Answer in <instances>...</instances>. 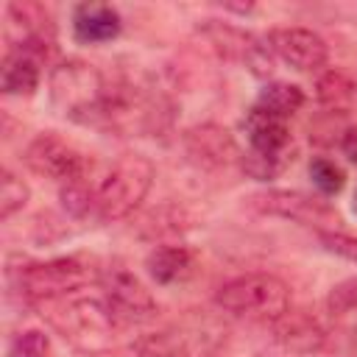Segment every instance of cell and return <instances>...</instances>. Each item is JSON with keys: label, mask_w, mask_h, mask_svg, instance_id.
I'll list each match as a JSON object with an SVG mask.
<instances>
[{"label": "cell", "mask_w": 357, "mask_h": 357, "mask_svg": "<svg viewBox=\"0 0 357 357\" xmlns=\"http://www.w3.org/2000/svg\"><path fill=\"white\" fill-rule=\"evenodd\" d=\"M50 103L59 114L81 126H103L109 78L84 59H67L47 75Z\"/></svg>", "instance_id": "6da1fadb"}, {"label": "cell", "mask_w": 357, "mask_h": 357, "mask_svg": "<svg viewBox=\"0 0 357 357\" xmlns=\"http://www.w3.org/2000/svg\"><path fill=\"white\" fill-rule=\"evenodd\" d=\"M36 307L42 310V318L73 346L84 351H103L112 346V332L117 321L103 298L70 293L50 301H39Z\"/></svg>", "instance_id": "7a4b0ae2"}, {"label": "cell", "mask_w": 357, "mask_h": 357, "mask_svg": "<svg viewBox=\"0 0 357 357\" xmlns=\"http://www.w3.org/2000/svg\"><path fill=\"white\" fill-rule=\"evenodd\" d=\"M153 184V165L142 153H123L95 187V218L103 223L128 218Z\"/></svg>", "instance_id": "3957f363"}, {"label": "cell", "mask_w": 357, "mask_h": 357, "mask_svg": "<svg viewBox=\"0 0 357 357\" xmlns=\"http://www.w3.org/2000/svg\"><path fill=\"white\" fill-rule=\"evenodd\" d=\"M215 304L231 315L273 324L290 310V287L276 273L254 271L220 284V290L215 293Z\"/></svg>", "instance_id": "277c9868"}, {"label": "cell", "mask_w": 357, "mask_h": 357, "mask_svg": "<svg viewBox=\"0 0 357 357\" xmlns=\"http://www.w3.org/2000/svg\"><path fill=\"white\" fill-rule=\"evenodd\" d=\"M89 279V268L78 257H59L47 262H28L17 271V287L33 304L70 296L81 290Z\"/></svg>", "instance_id": "5b68a950"}, {"label": "cell", "mask_w": 357, "mask_h": 357, "mask_svg": "<svg viewBox=\"0 0 357 357\" xmlns=\"http://www.w3.org/2000/svg\"><path fill=\"white\" fill-rule=\"evenodd\" d=\"M22 162L39 178H50V181H59V184H67V181H75V178H86V170H89L86 153H81L70 139H64L56 131L36 134L25 145Z\"/></svg>", "instance_id": "8992f818"}, {"label": "cell", "mask_w": 357, "mask_h": 357, "mask_svg": "<svg viewBox=\"0 0 357 357\" xmlns=\"http://www.w3.org/2000/svg\"><path fill=\"white\" fill-rule=\"evenodd\" d=\"M201 33L206 36V42L212 45V50H215L220 59L245 64L257 78H268V75L273 73L276 56L271 53L268 42L257 39V36L248 33L245 28L231 25V22H220V20H206V22L201 25Z\"/></svg>", "instance_id": "52a82bcc"}, {"label": "cell", "mask_w": 357, "mask_h": 357, "mask_svg": "<svg viewBox=\"0 0 357 357\" xmlns=\"http://www.w3.org/2000/svg\"><path fill=\"white\" fill-rule=\"evenodd\" d=\"M248 206L262 215H276V218H287L304 226H315L318 231H329L340 220L337 212L326 201L298 192V190H262L248 198Z\"/></svg>", "instance_id": "ba28073f"}, {"label": "cell", "mask_w": 357, "mask_h": 357, "mask_svg": "<svg viewBox=\"0 0 357 357\" xmlns=\"http://www.w3.org/2000/svg\"><path fill=\"white\" fill-rule=\"evenodd\" d=\"M103 301L112 310L117 324H145L156 315L159 304L153 293L126 268H112L100 279Z\"/></svg>", "instance_id": "9c48e42d"}, {"label": "cell", "mask_w": 357, "mask_h": 357, "mask_svg": "<svg viewBox=\"0 0 357 357\" xmlns=\"http://www.w3.org/2000/svg\"><path fill=\"white\" fill-rule=\"evenodd\" d=\"M265 42L279 61H284L298 73H315L329 61V45L310 28H298V25L273 28L268 31Z\"/></svg>", "instance_id": "30bf717a"}, {"label": "cell", "mask_w": 357, "mask_h": 357, "mask_svg": "<svg viewBox=\"0 0 357 357\" xmlns=\"http://www.w3.org/2000/svg\"><path fill=\"white\" fill-rule=\"evenodd\" d=\"M181 142H184L190 162H195L204 170H220V167H231L243 162V151L237 139L223 126H215V123L187 128Z\"/></svg>", "instance_id": "8fae6325"}, {"label": "cell", "mask_w": 357, "mask_h": 357, "mask_svg": "<svg viewBox=\"0 0 357 357\" xmlns=\"http://www.w3.org/2000/svg\"><path fill=\"white\" fill-rule=\"evenodd\" d=\"M123 31V17L109 3H78L73 8V36L81 45H100L112 42Z\"/></svg>", "instance_id": "7c38bea8"}, {"label": "cell", "mask_w": 357, "mask_h": 357, "mask_svg": "<svg viewBox=\"0 0 357 357\" xmlns=\"http://www.w3.org/2000/svg\"><path fill=\"white\" fill-rule=\"evenodd\" d=\"M243 131H245V139L251 145L254 153H265V156H282V153H290V128H287V120L259 109V106H251L245 120H243Z\"/></svg>", "instance_id": "4fadbf2b"}, {"label": "cell", "mask_w": 357, "mask_h": 357, "mask_svg": "<svg viewBox=\"0 0 357 357\" xmlns=\"http://www.w3.org/2000/svg\"><path fill=\"white\" fill-rule=\"evenodd\" d=\"M42 56L22 50V47H6L3 64H0V89L6 95L31 98L39 89L42 81Z\"/></svg>", "instance_id": "5bb4252c"}, {"label": "cell", "mask_w": 357, "mask_h": 357, "mask_svg": "<svg viewBox=\"0 0 357 357\" xmlns=\"http://www.w3.org/2000/svg\"><path fill=\"white\" fill-rule=\"evenodd\" d=\"M273 337L293 354H315L326 340L321 324L312 315L296 310H287L282 318L273 321Z\"/></svg>", "instance_id": "9a60e30c"}, {"label": "cell", "mask_w": 357, "mask_h": 357, "mask_svg": "<svg viewBox=\"0 0 357 357\" xmlns=\"http://www.w3.org/2000/svg\"><path fill=\"white\" fill-rule=\"evenodd\" d=\"M145 271L156 284H176L192 276L195 257L187 245H156L145 257Z\"/></svg>", "instance_id": "2e32d148"}, {"label": "cell", "mask_w": 357, "mask_h": 357, "mask_svg": "<svg viewBox=\"0 0 357 357\" xmlns=\"http://www.w3.org/2000/svg\"><path fill=\"white\" fill-rule=\"evenodd\" d=\"M315 98L337 114L354 112L357 109V78L346 70H326L315 81Z\"/></svg>", "instance_id": "e0dca14e"}, {"label": "cell", "mask_w": 357, "mask_h": 357, "mask_svg": "<svg viewBox=\"0 0 357 357\" xmlns=\"http://www.w3.org/2000/svg\"><path fill=\"white\" fill-rule=\"evenodd\" d=\"M304 100L307 98H304V89L298 84H290V81H268L259 89L254 106H259V109H265V112L287 120V117H293L304 106Z\"/></svg>", "instance_id": "ac0fdd59"}, {"label": "cell", "mask_w": 357, "mask_h": 357, "mask_svg": "<svg viewBox=\"0 0 357 357\" xmlns=\"http://www.w3.org/2000/svg\"><path fill=\"white\" fill-rule=\"evenodd\" d=\"M59 201L64 206V212L70 218H89L95 215V187L86 184L84 178H75V181H67L61 184L59 190Z\"/></svg>", "instance_id": "d6986e66"}, {"label": "cell", "mask_w": 357, "mask_h": 357, "mask_svg": "<svg viewBox=\"0 0 357 357\" xmlns=\"http://www.w3.org/2000/svg\"><path fill=\"white\" fill-rule=\"evenodd\" d=\"M310 181L315 184V190L321 195H337L346 184V173L337 162H332L326 156H312L310 159Z\"/></svg>", "instance_id": "ffe728a7"}, {"label": "cell", "mask_w": 357, "mask_h": 357, "mask_svg": "<svg viewBox=\"0 0 357 357\" xmlns=\"http://www.w3.org/2000/svg\"><path fill=\"white\" fill-rule=\"evenodd\" d=\"M28 195H31L28 184L14 170L3 167V173H0V218L8 220L14 212H20L28 204Z\"/></svg>", "instance_id": "44dd1931"}, {"label": "cell", "mask_w": 357, "mask_h": 357, "mask_svg": "<svg viewBox=\"0 0 357 357\" xmlns=\"http://www.w3.org/2000/svg\"><path fill=\"white\" fill-rule=\"evenodd\" d=\"M290 153H282V156H265V153H254V151H248V153H243V162H240V167L251 176V178H257V181H271V178H276L287 165H290Z\"/></svg>", "instance_id": "7402d4cb"}, {"label": "cell", "mask_w": 357, "mask_h": 357, "mask_svg": "<svg viewBox=\"0 0 357 357\" xmlns=\"http://www.w3.org/2000/svg\"><path fill=\"white\" fill-rule=\"evenodd\" d=\"M50 343L42 329H22L11 337L6 357H47Z\"/></svg>", "instance_id": "603a6c76"}, {"label": "cell", "mask_w": 357, "mask_h": 357, "mask_svg": "<svg viewBox=\"0 0 357 357\" xmlns=\"http://www.w3.org/2000/svg\"><path fill=\"white\" fill-rule=\"evenodd\" d=\"M318 240H321V245H324L329 254L343 257V259H349V262H357V237L329 229V231H318Z\"/></svg>", "instance_id": "cb8c5ba5"}, {"label": "cell", "mask_w": 357, "mask_h": 357, "mask_svg": "<svg viewBox=\"0 0 357 357\" xmlns=\"http://www.w3.org/2000/svg\"><path fill=\"white\" fill-rule=\"evenodd\" d=\"M137 357H187V351L178 346V340H173L170 335H159V337H151Z\"/></svg>", "instance_id": "d4e9b609"}, {"label": "cell", "mask_w": 357, "mask_h": 357, "mask_svg": "<svg viewBox=\"0 0 357 357\" xmlns=\"http://www.w3.org/2000/svg\"><path fill=\"white\" fill-rule=\"evenodd\" d=\"M340 151L349 156V162L357 165V126H351V128L343 131V137H340Z\"/></svg>", "instance_id": "484cf974"}, {"label": "cell", "mask_w": 357, "mask_h": 357, "mask_svg": "<svg viewBox=\"0 0 357 357\" xmlns=\"http://www.w3.org/2000/svg\"><path fill=\"white\" fill-rule=\"evenodd\" d=\"M351 209L357 212V187H354V195H351Z\"/></svg>", "instance_id": "4316f807"}, {"label": "cell", "mask_w": 357, "mask_h": 357, "mask_svg": "<svg viewBox=\"0 0 357 357\" xmlns=\"http://www.w3.org/2000/svg\"><path fill=\"white\" fill-rule=\"evenodd\" d=\"M354 340H357V312H354Z\"/></svg>", "instance_id": "83f0119b"}]
</instances>
